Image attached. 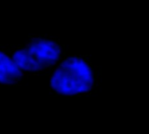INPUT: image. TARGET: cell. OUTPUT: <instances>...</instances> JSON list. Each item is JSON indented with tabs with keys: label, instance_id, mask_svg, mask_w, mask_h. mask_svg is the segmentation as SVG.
Instances as JSON below:
<instances>
[{
	"label": "cell",
	"instance_id": "6da1fadb",
	"mask_svg": "<svg viewBox=\"0 0 149 134\" xmlns=\"http://www.w3.org/2000/svg\"><path fill=\"white\" fill-rule=\"evenodd\" d=\"M13 60L27 76L51 72L66 56L61 40L52 35H30L20 44H8Z\"/></svg>",
	"mask_w": 149,
	"mask_h": 134
},
{
	"label": "cell",
	"instance_id": "7a4b0ae2",
	"mask_svg": "<svg viewBox=\"0 0 149 134\" xmlns=\"http://www.w3.org/2000/svg\"><path fill=\"white\" fill-rule=\"evenodd\" d=\"M98 72L88 56L66 55L51 72L50 92L53 96H84L97 87Z\"/></svg>",
	"mask_w": 149,
	"mask_h": 134
},
{
	"label": "cell",
	"instance_id": "3957f363",
	"mask_svg": "<svg viewBox=\"0 0 149 134\" xmlns=\"http://www.w3.org/2000/svg\"><path fill=\"white\" fill-rule=\"evenodd\" d=\"M26 78L10 56L8 44H0V86L17 85Z\"/></svg>",
	"mask_w": 149,
	"mask_h": 134
}]
</instances>
